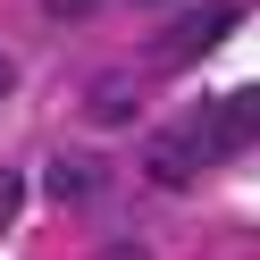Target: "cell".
<instances>
[{
	"label": "cell",
	"mask_w": 260,
	"mask_h": 260,
	"mask_svg": "<svg viewBox=\"0 0 260 260\" xmlns=\"http://www.w3.org/2000/svg\"><path fill=\"white\" fill-rule=\"evenodd\" d=\"M210 151H218V143H210V126H202V135H193V126H168V135L151 143V176H159V185H185Z\"/></svg>",
	"instance_id": "cell-1"
},
{
	"label": "cell",
	"mask_w": 260,
	"mask_h": 260,
	"mask_svg": "<svg viewBox=\"0 0 260 260\" xmlns=\"http://www.w3.org/2000/svg\"><path fill=\"white\" fill-rule=\"evenodd\" d=\"M218 34H235V9H226V0H218V9H202V17H176L168 34H159V59H202Z\"/></svg>",
	"instance_id": "cell-2"
},
{
	"label": "cell",
	"mask_w": 260,
	"mask_h": 260,
	"mask_svg": "<svg viewBox=\"0 0 260 260\" xmlns=\"http://www.w3.org/2000/svg\"><path fill=\"white\" fill-rule=\"evenodd\" d=\"M109 185V168L101 159H84V151H68V159H51V176H42V193H51L59 210H76V202H92V193Z\"/></svg>",
	"instance_id": "cell-3"
},
{
	"label": "cell",
	"mask_w": 260,
	"mask_h": 260,
	"mask_svg": "<svg viewBox=\"0 0 260 260\" xmlns=\"http://www.w3.org/2000/svg\"><path fill=\"white\" fill-rule=\"evenodd\" d=\"M210 143L218 151H235V143H260V84L235 92V101H218V118H210Z\"/></svg>",
	"instance_id": "cell-4"
},
{
	"label": "cell",
	"mask_w": 260,
	"mask_h": 260,
	"mask_svg": "<svg viewBox=\"0 0 260 260\" xmlns=\"http://www.w3.org/2000/svg\"><path fill=\"white\" fill-rule=\"evenodd\" d=\"M92 118H135V84H92Z\"/></svg>",
	"instance_id": "cell-5"
},
{
	"label": "cell",
	"mask_w": 260,
	"mask_h": 260,
	"mask_svg": "<svg viewBox=\"0 0 260 260\" xmlns=\"http://www.w3.org/2000/svg\"><path fill=\"white\" fill-rule=\"evenodd\" d=\"M59 25H84V17H101V0H42Z\"/></svg>",
	"instance_id": "cell-6"
},
{
	"label": "cell",
	"mask_w": 260,
	"mask_h": 260,
	"mask_svg": "<svg viewBox=\"0 0 260 260\" xmlns=\"http://www.w3.org/2000/svg\"><path fill=\"white\" fill-rule=\"evenodd\" d=\"M17 193H25V185H17V168H0V226L17 218Z\"/></svg>",
	"instance_id": "cell-7"
},
{
	"label": "cell",
	"mask_w": 260,
	"mask_h": 260,
	"mask_svg": "<svg viewBox=\"0 0 260 260\" xmlns=\"http://www.w3.org/2000/svg\"><path fill=\"white\" fill-rule=\"evenodd\" d=\"M92 260H151V252H143V243H101Z\"/></svg>",
	"instance_id": "cell-8"
},
{
	"label": "cell",
	"mask_w": 260,
	"mask_h": 260,
	"mask_svg": "<svg viewBox=\"0 0 260 260\" xmlns=\"http://www.w3.org/2000/svg\"><path fill=\"white\" fill-rule=\"evenodd\" d=\"M9 92H17V59L0 51V101H9Z\"/></svg>",
	"instance_id": "cell-9"
}]
</instances>
